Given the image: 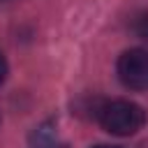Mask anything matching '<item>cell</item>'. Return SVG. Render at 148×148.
Returning <instances> with one entry per match:
<instances>
[{
    "mask_svg": "<svg viewBox=\"0 0 148 148\" xmlns=\"http://www.w3.org/2000/svg\"><path fill=\"white\" fill-rule=\"evenodd\" d=\"M97 123L116 136L136 134L146 123V111L130 99H111L97 109Z\"/></svg>",
    "mask_w": 148,
    "mask_h": 148,
    "instance_id": "6da1fadb",
    "label": "cell"
},
{
    "mask_svg": "<svg viewBox=\"0 0 148 148\" xmlns=\"http://www.w3.org/2000/svg\"><path fill=\"white\" fill-rule=\"evenodd\" d=\"M118 79L130 90H148V51L130 49L118 58Z\"/></svg>",
    "mask_w": 148,
    "mask_h": 148,
    "instance_id": "7a4b0ae2",
    "label": "cell"
},
{
    "mask_svg": "<svg viewBox=\"0 0 148 148\" xmlns=\"http://www.w3.org/2000/svg\"><path fill=\"white\" fill-rule=\"evenodd\" d=\"M35 148H58V139H53L51 132H39L35 134Z\"/></svg>",
    "mask_w": 148,
    "mask_h": 148,
    "instance_id": "3957f363",
    "label": "cell"
},
{
    "mask_svg": "<svg viewBox=\"0 0 148 148\" xmlns=\"http://www.w3.org/2000/svg\"><path fill=\"white\" fill-rule=\"evenodd\" d=\"M132 30L136 32V37H141V39H146V42H148V14L136 16V18H134V23H132Z\"/></svg>",
    "mask_w": 148,
    "mask_h": 148,
    "instance_id": "277c9868",
    "label": "cell"
},
{
    "mask_svg": "<svg viewBox=\"0 0 148 148\" xmlns=\"http://www.w3.org/2000/svg\"><path fill=\"white\" fill-rule=\"evenodd\" d=\"M5 79H7V60H5V56L0 53V86H2Z\"/></svg>",
    "mask_w": 148,
    "mask_h": 148,
    "instance_id": "5b68a950",
    "label": "cell"
},
{
    "mask_svg": "<svg viewBox=\"0 0 148 148\" xmlns=\"http://www.w3.org/2000/svg\"><path fill=\"white\" fill-rule=\"evenodd\" d=\"M92 148H123V146H111V143H97V146H92Z\"/></svg>",
    "mask_w": 148,
    "mask_h": 148,
    "instance_id": "8992f818",
    "label": "cell"
}]
</instances>
